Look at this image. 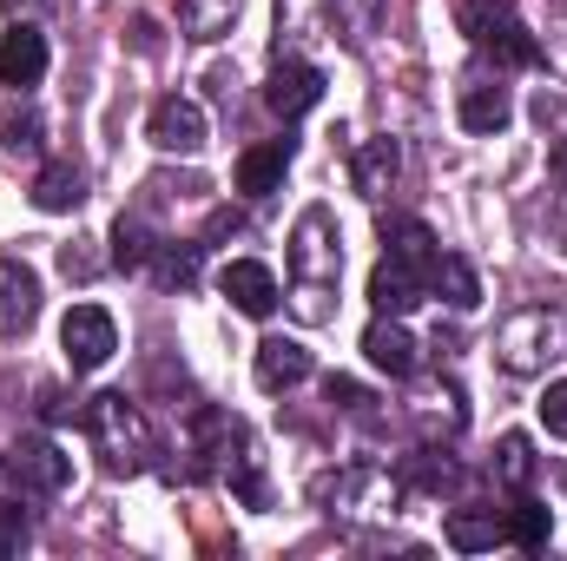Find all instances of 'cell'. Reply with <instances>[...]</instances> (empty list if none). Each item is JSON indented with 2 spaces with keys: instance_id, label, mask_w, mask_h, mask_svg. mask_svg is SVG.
Returning <instances> with one entry per match:
<instances>
[{
  "instance_id": "6da1fadb",
  "label": "cell",
  "mask_w": 567,
  "mask_h": 561,
  "mask_svg": "<svg viewBox=\"0 0 567 561\" xmlns=\"http://www.w3.org/2000/svg\"><path fill=\"white\" fill-rule=\"evenodd\" d=\"M337 272H343V238H337V218L323 205H310L290 232V297H297V317L303 324H323L330 317V290H337Z\"/></svg>"
},
{
  "instance_id": "7a4b0ae2",
  "label": "cell",
  "mask_w": 567,
  "mask_h": 561,
  "mask_svg": "<svg viewBox=\"0 0 567 561\" xmlns=\"http://www.w3.org/2000/svg\"><path fill=\"white\" fill-rule=\"evenodd\" d=\"M86 429H93V442H100V456H106L113 476H140V469H152V456H158V436H152L145 410L126 390H100L86 404Z\"/></svg>"
},
{
  "instance_id": "3957f363",
  "label": "cell",
  "mask_w": 567,
  "mask_h": 561,
  "mask_svg": "<svg viewBox=\"0 0 567 561\" xmlns=\"http://www.w3.org/2000/svg\"><path fill=\"white\" fill-rule=\"evenodd\" d=\"M495 357L508 377H542L555 357H567V317L555 304H528L495 330Z\"/></svg>"
},
{
  "instance_id": "277c9868",
  "label": "cell",
  "mask_w": 567,
  "mask_h": 561,
  "mask_svg": "<svg viewBox=\"0 0 567 561\" xmlns=\"http://www.w3.org/2000/svg\"><path fill=\"white\" fill-rule=\"evenodd\" d=\"M462 33L495 53V67H542V40L522 27L515 0H462Z\"/></svg>"
},
{
  "instance_id": "5b68a950",
  "label": "cell",
  "mask_w": 567,
  "mask_h": 561,
  "mask_svg": "<svg viewBox=\"0 0 567 561\" xmlns=\"http://www.w3.org/2000/svg\"><path fill=\"white\" fill-rule=\"evenodd\" d=\"M60 350H66V364H73L80 377H86V370H106L113 350H120L113 310H106V304H73V310L60 317Z\"/></svg>"
},
{
  "instance_id": "8992f818",
  "label": "cell",
  "mask_w": 567,
  "mask_h": 561,
  "mask_svg": "<svg viewBox=\"0 0 567 561\" xmlns=\"http://www.w3.org/2000/svg\"><path fill=\"white\" fill-rule=\"evenodd\" d=\"M7 469H13L27 502H47V496H60L73 482V456H60V442H47V436H20L7 449Z\"/></svg>"
},
{
  "instance_id": "52a82bcc",
  "label": "cell",
  "mask_w": 567,
  "mask_h": 561,
  "mask_svg": "<svg viewBox=\"0 0 567 561\" xmlns=\"http://www.w3.org/2000/svg\"><path fill=\"white\" fill-rule=\"evenodd\" d=\"M145 140L158 145V152L198 159V152H205V140H212V120H205V106H198V100H185V93H165V100L152 106V120H145Z\"/></svg>"
},
{
  "instance_id": "ba28073f",
  "label": "cell",
  "mask_w": 567,
  "mask_h": 561,
  "mask_svg": "<svg viewBox=\"0 0 567 561\" xmlns=\"http://www.w3.org/2000/svg\"><path fill=\"white\" fill-rule=\"evenodd\" d=\"M47 80V33L33 20H13L0 33V86L7 93H33Z\"/></svg>"
},
{
  "instance_id": "9c48e42d",
  "label": "cell",
  "mask_w": 567,
  "mask_h": 561,
  "mask_svg": "<svg viewBox=\"0 0 567 561\" xmlns=\"http://www.w3.org/2000/svg\"><path fill=\"white\" fill-rule=\"evenodd\" d=\"M317 100H323V67H310V60H278V67H271L265 106H271L278 120H303Z\"/></svg>"
},
{
  "instance_id": "30bf717a",
  "label": "cell",
  "mask_w": 567,
  "mask_h": 561,
  "mask_svg": "<svg viewBox=\"0 0 567 561\" xmlns=\"http://www.w3.org/2000/svg\"><path fill=\"white\" fill-rule=\"evenodd\" d=\"M218 290L231 297V310H245V317H271L278 310V272L271 265H258V258H231L225 272H218Z\"/></svg>"
},
{
  "instance_id": "8fae6325",
  "label": "cell",
  "mask_w": 567,
  "mask_h": 561,
  "mask_svg": "<svg viewBox=\"0 0 567 561\" xmlns=\"http://www.w3.org/2000/svg\"><path fill=\"white\" fill-rule=\"evenodd\" d=\"M363 357H370L383 377H396V384L416 377V364H423V357H416V337L403 330V317H383V310H377V324L363 330Z\"/></svg>"
},
{
  "instance_id": "7c38bea8",
  "label": "cell",
  "mask_w": 567,
  "mask_h": 561,
  "mask_svg": "<svg viewBox=\"0 0 567 561\" xmlns=\"http://www.w3.org/2000/svg\"><path fill=\"white\" fill-rule=\"evenodd\" d=\"M383 258H396L403 272H416V278L429 284L442 245H435V232H429L423 218H383Z\"/></svg>"
},
{
  "instance_id": "4fadbf2b",
  "label": "cell",
  "mask_w": 567,
  "mask_h": 561,
  "mask_svg": "<svg viewBox=\"0 0 567 561\" xmlns=\"http://www.w3.org/2000/svg\"><path fill=\"white\" fill-rule=\"evenodd\" d=\"M40 317V278L20 258H0V337H20Z\"/></svg>"
},
{
  "instance_id": "5bb4252c",
  "label": "cell",
  "mask_w": 567,
  "mask_h": 561,
  "mask_svg": "<svg viewBox=\"0 0 567 561\" xmlns=\"http://www.w3.org/2000/svg\"><path fill=\"white\" fill-rule=\"evenodd\" d=\"M310 370H317V364H310V350H303L297 337H265V344H258V390H271V397H278V390H297Z\"/></svg>"
},
{
  "instance_id": "9a60e30c",
  "label": "cell",
  "mask_w": 567,
  "mask_h": 561,
  "mask_svg": "<svg viewBox=\"0 0 567 561\" xmlns=\"http://www.w3.org/2000/svg\"><path fill=\"white\" fill-rule=\"evenodd\" d=\"M290 152H297L290 140L251 145V152L238 159V192H245V198H271V192L284 185V172H290Z\"/></svg>"
},
{
  "instance_id": "2e32d148",
  "label": "cell",
  "mask_w": 567,
  "mask_h": 561,
  "mask_svg": "<svg viewBox=\"0 0 567 561\" xmlns=\"http://www.w3.org/2000/svg\"><path fill=\"white\" fill-rule=\"evenodd\" d=\"M508 120H515V100H508L502 80H475V86H462V126H468V133L495 140Z\"/></svg>"
},
{
  "instance_id": "e0dca14e",
  "label": "cell",
  "mask_w": 567,
  "mask_h": 561,
  "mask_svg": "<svg viewBox=\"0 0 567 561\" xmlns=\"http://www.w3.org/2000/svg\"><path fill=\"white\" fill-rule=\"evenodd\" d=\"M442 542H449V549H462V555H482V549L508 542V516H495V509H449Z\"/></svg>"
},
{
  "instance_id": "ac0fdd59",
  "label": "cell",
  "mask_w": 567,
  "mask_h": 561,
  "mask_svg": "<svg viewBox=\"0 0 567 561\" xmlns=\"http://www.w3.org/2000/svg\"><path fill=\"white\" fill-rule=\"evenodd\" d=\"M423 297H429V284L416 278V272H403L396 258H383V265L370 272V304H377L383 317H410Z\"/></svg>"
},
{
  "instance_id": "d6986e66",
  "label": "cell",
  "mask_w": 567,
  "mask_h": 561,
  "mask_svg": "<svg viewBox=\"0 0 567 561\" xmlns=\"http://www.w3.org/2000/svg\"><path fill=\"white\" fill-rule=\"evenodd\" d=\"M33 205L40 212H80L86 205V172L73 159H47L40 178H33Z\"/></svg>"
},
{
  "instance_id": "ffe728a7",
  "label": "cell",
  "mask_w": 567,
  "mask_h": 561,
  "mask_svg": "<svg viewBox=\"0 0 567 561\" xmlns=\"http://www.w3.org/2000/svg\"><path fill=\"white\" fill-rule=\"evenodd\" d=\"M106 245H113V252H106V258H113V272H145V265H152V252H158V232H152V218H145V212H120Z\"/></svg>"
},
{
  "instance_id": "44dd1931",
  "label": "cell",
  "mask_w": 567,
  "mask_h": 561,
  "mask_svg": "<svg viewBox=\"0 0 567 561\" xmlns=\"http://www.w3.org/2000/svg\"><path fill=\"white\" fill-rule=\"evenodd\" d=\"M403 482H416V489H429V496H455V489L468 482V469H462L449 449L423 442L416 456H403Z\"/></svg>"
},
{
  "instance_id": "7402d4cb",
  "label": "cell",
  "mask_w": 567,
  "mask_h": 561,
  "mask_svg": "<svg viewBox=\"0 0 567 561\" xmlns=\"http://www.w3.org/2000/svg\"><path fill=\"white\" fill-rule=\"evenodd\" d=\"M238 7L245 0H178V33L198 40V47H212V40H225L238 27Z\"/></svg>"
},
{
  "instance_id": "603a6c76",
  "label": "cell",
  "mask_w": 567,
  "mask_h": 561,
  "mask_svg": "<svg viewBox=\"0 0 567 561\" xmlns=\"http://www.w3.org/2000/svg\"><path fill=\"white\" fill-rule=\"evenodd\" d=\"M357 192L363 198H390V185H396V172H403V159H396V140H370L357 145Z\"/></svg>"
},
{
  "instance_id": "cb8c5ba5",
  "label": "cell",
  "mask_w": 567,
  "mask_h": 561,
  "mask_svg": "<svg viewBox=\"0 0 567 561\" xmlns=\"http://www.w3.org/2000/svg\"><path fill=\"white\" fill-rule=\"evenodd\" d=\"M429 290H442V304H449V310H475V304H482V278H475V265H468L462 252H442V258H435Z\"/></svg>"
},
{
  "instance_id": "d4e9b609",
  "label": "cell",
  "mask_w": 567,
  "mask_h": 561,
  "mask_svg": "<svg viewBox=\"0 0 567 561\" xmlns=\"http://www.w3.org/2000/svg\"><path fill=\"white\" fill-rule=\"evenodd\" d=\"M198 265H205V245H178V238H158V252H152V278L165 284V290H192L198 284Z\"/></svg>"
},
{
  "instance_id": "484cf974",
  "label": "cell",
  "mask_w": 567,
  "mask_h": 561,
  "mask_svg": "<svg viewBox=\"0 0 567 561\" xmlns=\"http://www.w3.org/2000/svg\"><path fill=\"white\" fill-rule=\"evenodd\" d=\"M535 469H542V462H535V442H528L522 429H508V436H502V449H495V482L528 489V482H535Z\"/></svg>"
},
{
  "instance_id": "4316f807",
  "label": "cell",
  "mask_w": 567,
  "mask_h": 561,
  "mask_svg": "<svg viewBox=\"0 0 567 561\" xmlns=\"http://www.w3.org/2000/svg\"><path fill=\"white\" fill-rule=\"evenodd\" d=\"M548 529H555V516H548L535 496H522V502L508 509V542H515V549H548Z\"/></svg>"
},
{
  "instance_id": "83f0119b",
  "label": "cell",
  "mask_w": 567,
  "mask_h": 561,
  "mask_svg": "<svg viewBox=\"0 0 567 561\" xmlns=\"http://www.w3.org/2000/svg\"><path fill=\"white\" fill-rule=\"evenodd\" d=\"M330 7H337V27H343L350 47H363L377 33V20H383V0H330Z\"/></svg>"
},
{
  "instance_id": "f1b7e54d",
  "label": "cell",
  "mask_w": 567,
  "mask_h": 561,
  "mask_svg": "<svg viewBox=\"0 0 567 561\" xmlns=\"http://www.w3.org/2000/svg\"><path fill=\"white\" fill-rule=\"evenodd\" d=\"M100 265H113V258H100V252H93L86 238H73V245H60V272H66L73 284H93V278H100Z\"/></svg>"
},
{
  "instance_id": "f546056e",
  "label": "cell",
  "mask_w": 567,
  "mask_h": 561,
  "mask_svg": "<svg viewBox=\"0 0 567 561\" xmlns=\"http://www.w3.org/2000/svg\"><path fill=\"white\" fill-rule=\"evenodd\" d=\"M535 410H542V422H548V436H561V442H567V377H555V384L542 390V404H535Z\"/></svg>"
},
{
  "instance_id": "4dcf8cb0",
  "label": "cell",
  "mask_w": 567,
  "mask_h": 561,
  "mask_svg": "<svg viewBox=\"0 0 567 561\" xmlns=\"http://www.w3.org/2000/svg\"><path fill=\"white\" fill-rule=\"evenodd\" d=\"M225 238H245V212H231V205H218V212L205 218V238H198V245L212 252V245H225Z\"/></svg>"
},
{
  "instance_id": "1f68e13d",
  "label": "cell",
  "mask_w": 567,
  "mask_h": 561,
  "mask_svg": "<svg viewBox=\"0 0 567 561\" xmlns=\"http://www.w3.org/2000/svg\"><path fill=\"white\" fill-rule=\"evenodd\" d=\"M0 145H7V152H27V159H33V152H40V120H33V113L7 120V126H0Z\"/></svg>"
},
{
  "instance_id": "d6a6232c",
  "label": "cell",
  "mask_w": 567,
  "mask_h": 561,
  "mask_svg": "<svg viewBox=\"0 0 567 561\" xmlns=\"http://www.w3.org/2000/svg\"><path fill=\"white\" fill-rule=\"evenodd\" d=\"M73 410H80V397H66L60 384L40 390V422H73Z\"/></svg>"
},
{
  "instance_id": "836d02e7",
  "label": "cell",
  "mask_w": 567,
  "mask_h": 561,
  "mask_svg": "<svg viewBox=\"0 0 567 561\" xmlns=\"http://www.w3.org/2000/svg\"><path fill=\"white\" fill-rule=\"evenodd\" d=\"M330 404H337V410H350V417H363L370 390H363V384H350V377H330Z\"/></svg>"
},
{
  "instance_id": "e575fe53",
  "label": "cell",
  "mask_w": 567,
  "mask_h": 561,
  "mask_svg": "<svg viewBox=\"0 0 567 561\" xmlns=\"http://www.w3.org/2000/svg\"><path fill=\"white\" fill-rule=\"evenodd\" d=\"M535 120H542V126H548V120H567L561 93H548V86H542V100H535Z\"/></svg>"
},
{
  "instance_id": "d590c367",
  "label": "cell",
  "mask_w": 567,
  "mask_h": 561,
  "mask_svg": "<svg viewBox=\"0 0 567 561\" xmlns=\"http://www.w3.org/2000/svg\"><path fill=\"white\" fill-rule=\"evenodd\" d=\"M548 172H555V185L567 192V133L555 140V152H548Z\"/></svg>"
},
{
  "instance_id": "8d00e7d4",
  "label": "cell",
  "mask_w": 567,
  "mask_h": 561,
  "mask_svg": "<svg viewBox=\"0 0 567 561\" xmlns=\"http://www.w3.org/2000/svg\"><path fill=\"white\" fill-rule=\"evenodd\" d=\"M0 7H7L13 20H33V13H40V0H0Z\"/></svg>"
}]
</instances>
